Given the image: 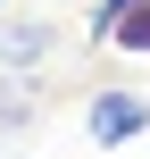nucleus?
<instances>
[{
    "label": "nucleus",
    "instance_id": "f03ea898",
    "mask_svg": "<svg viewBox=\"0 0 150 159\" xmlns=\"http://www.w3.org/2000/svg\"><path fill=\"white\" fill-rule=\"evenodd\" d=\"M92 42L150 50V0H100V8H92Z\"/></svg>",
    "mask_w": 150,
    "mask_h": 159
},
{
    "label": "nucleus",
    "instance_id": "20e7f679",
    "mask_svg": "<svg viewBox=\"0 0 150 159\" xmlns=\"http://www.w3.org/2000/svg\"><path fill=\"white\" fill-rule=\"evenodd\" d=\"M0 8H8V0H0Z\"/></svg>",
    "mask_w": 150,
    "mask_h": 159
},
{
    "label": "nucleus",
    "instance_id": "f257e3e1",
    "mask_svg": "<svg viewBox=\"0 0 150 159\" xmlns=\"http://www.w3.org/2000/svg\"><path fill=\"white\" fill-rule=\"evenodd\" d=\"M84 134H92V143H134V134H150V101L142 92H92Z\"/></svg>",
    "mask_w": 150,
    "mask_h": 159
},
{
    "label": "nucleus",
    "instance_id": "7ed1b4c3",
    "mask_svg": "<svg viewBox=\"0 0 150 159\" xmlns=\"http://www.w3.org/2000/svg\"><path fill=\"white\" fill-rule=\"evenodd\" d=\"M42 59H50V17H0V67L33 75Z\"/></svg>",
    "mask_w": 150,
    "mask_h": 159
}]
</instances>
